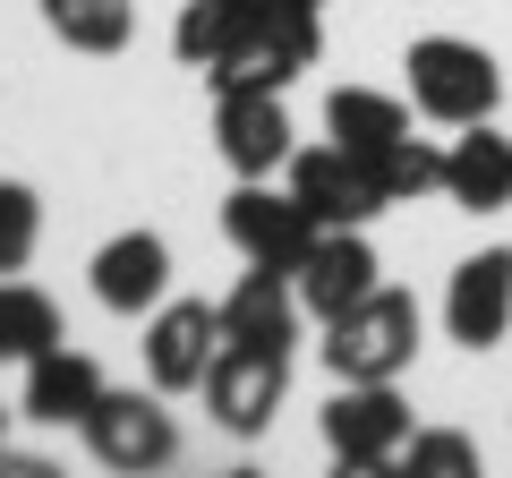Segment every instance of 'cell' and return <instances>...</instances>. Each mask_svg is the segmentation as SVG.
Segmentation results:
<instances>
[{
  "mask_svg": "<svg viewBox=\"0 0 512 478\" xmlns=\"http://www.w3.org/2000/svg\"><path fill=\"white\" fill-rule=\"evenodd\" d=\"M419 333H427L419 299L376 282L359 308H342V316L325 325V368H333V385H402L410 359H419Z\"/></svg>",
  "mask_w": 512,
  "mask_h": 478,
  "instance_id": "cell-1",
  "label": "cell"
},
{
  "mask_svg": "<svg viewBox=\"0 0 512 478\" xmlns=\"http://www.w3.org/2000/svg\"><path fill=\"white\" fill-rule=\"evenodd\" d=\"M402 69H410V111H427L436 129L495 120V103H504V69H495V52L470 43V35H419Z\"/></svg>",
  "mask_w": 512,
  "mask_h": 478,
  "instance_id": "cell-2",
  "label": "cell"
},
{
  "mask_svg": "<svg viewBox=\"0 0 512 478\" xmlns=\"http://www.w3.org/2000/svg\"><path fill=\"white\" fill-rule=\"evenodd\" d=\"M316 60H325V26H316V9H282V0H256L248 26H239L231 43H222V60L205 77H214V94L231 86H291V77H308Z\"/></svg>",
  "mask_w": 512,
  "mask_h": 478,
  "instance_id": "cell-3",
  "label": "cell"
},
{
  "mask_svg": "<svg viewBox=\"0 0 512 478\" xmlns=\"http://www.w3.org/2000/svg\"><path fill=\"white\" fill-rule=\"evenodd\" d=\"M291 402V350H265V342H222V359L205 368V410H214L222 436H265L274 410Z\"/></svg>",
  "mask_w": 512,
  "mask_h": 478,
  "instance_id": "cell-4",
  "label": "cell"
},
{
  "mask_svg": "<svg viewBox=\"0 0 512 478\" xmlns=\"http://www.w3.org/2000/svg\"><path fill=\"white\" fill-rule=\"evenodd\" d=\"M316 436H325V453L342 470H393L410 444V402L393 385H342L325 402V419H316Z\"/></svg>",
  "mask_w": 512,
  "mask_h": 478,
  "instance_id": "cell-5",
  "label": "cell"
},
{
  "mask_svg": "<svg viewBox=\"0 0 512 478\" xmlns=\"http://www.w3.org/2000/svg\"><path fill=\"white\" fill-rule=\"evenodd\" d=\"M86 444L103 470H128V478H146V470H171L180 461V427H171L163 393H111L86 410Z\"/></svg>",
  "mask_w": 512,
  "mask_h": 478,
  "instance_id": "cell-6",
  "label": "cell"
},
{
  "mask_svg": "<svg viewBox=\"0 0 512 478\" xmlns=\"http://www.w3.org/2000/svg\"><path fill=\"white\" fill-rule=\"evenodd\" d=\"M222 231H231V248L248 265H282V274H299V257L316 248L308 205H299L291 188H274V180H239L231 197H222Z\"/></svg>",
  "mask_w": 512,
  "mask_h": 478,
  "instance_id": "cell-7",
  "label": "cell"
},
{
  "mask_svg": "<svg viewBox=\"0 0 512 478\" xmlns=\"http://www.w3.org/2000/svg\"><path fill=\"white\" fill-rule=\"evenodd\" d=\"M214 146L222 163L239 171V180H274V171H291V111H282L274 86H231L214 94Z\"/></svg>",
  "mask_w": 512,
  "mask_h": 478,
  "instance_id": "cell-8",
  "label": "cell"
},
{
  "mask_svg": "<svg viewBox=\"0 0 512 478\" xmlns=\"http://www.w3.org/2000/svg\"><path fill=\"white\" fill-rule=\"evenodd\" d=\"M222 308L205 299H171L146 316V385L154 393H205V368L222 359Z\"/></svg>",
  "mask_w": 512,
  "mask_h": 478,
  "instance_id": "cell-9",
  "label": "cell"
},
{
  "mask_svg": "<svg viewBox=\"0 0 512 478\" xmlns=\"http://www.w3.org/2000/svg\"><path fill=\"white\" fill-rule=\"evenodd\" d=\"M282 188L308 205L316 231H367V222L384 214V197H376V180H367V163H359V154H342V146L291 154V180H282Z\"/></svg>",
  "mask_w": 512,
  "mask_h": 478,
  "instance_id": "cell-10",
  "label": "cell"
},
{
  "mask_svg": "<svg viewBox=\"0 0 512 478\" xmlns=\"http://www.w3.org/2000/svg\"><path fill=\"white\" fill-rule=\"evenodd\" d=\"M444 333L461 350H504L512 333V248H478L444 282Z\"/></svg>",
  "mask_w": 512,
  "mask_h": 478,
  "instance_id": "cell-11",
  "label": "cell"
},
{
  "mask_svg": "<svg viewBox=\"0 0 512 478\" xmlns=\"http://www.w3.org/2000/svg\"><path fill=\"white\" fill-rule=\"evenodd\" d=\"M376 248H367V231H316V248L299 257V308L316 316V325H333L342 308H359L367 291H376Z\"/></svg>",
  "mask_w": 512,
  "mask_h": 478,
  "instance_id": "cell-12",
  "label": "cell"
},
{
  "mask_svg": "<svg viewBox=\"0 0 512 478\" xmlns=\"http://www.w3.org/2000/svg\"><path fill=\"white\" fill-rule=\"evenodd\" d=\"M86 274H94V299L111 316H154L171 291V248H163V231H120L94 248Z\"/></svg>",
  "mask_w": 512,
  "mask_h": 478,
  "instance_id": "cell-13",
  "label": "cell"
},
{
  "mask_svg": "<svg viewBox=\"0 0 512 478\" xmlns=\"http://www.w3.org/2000/svg\"><path fill=\"white\" fill-rule=\"evenodd\" d=\"M444 197H453L461 214H504L512 205V137L495 129V120L453 129V146H444Z\"/></svg>",
  "mask_w": 512,
  "mask_h": 478,
  "instance_id": "cell-14",
  "label": "cell"
},
{
  "mask_svg": "<svg viewBox=\"0 0 512 478\" xmlns=\"http://www.w3.org/2000/svg\"><path fill=\"white\" fill-rule=\"evenodd\" d=\"M299 282L282 274V265H248L239 274V291L222 299V333L231 342H265V350H291L299 342Z\"/></svg>",
  "mask_w": 512,
  "mask_h": 478,
  "instance_id": "cell-15",
  "label": "cell"
},
{
  "mask_svg": "<svg viewBox=\"0 0 512 478\" xmlns=\"http://www.w3.org/2000/svg\"><path fill=\"white\" fill-rule=\"evenodd\" d=\"M103 402V368H94L86 350H69V342H52L43 359H26V419L35 427H86V410Z\"/></svg>",
  "mask_w": 512,
  "mask_h": 478,
  "instance_id": "cell-16",
  "label": "cell"
},
{
  "mask_svg": "<svg viewBox=\"0 0 512 478\" xmlns=\"http://www.w3.org/2000/svg\"><path fill=\"white\" fill-rule=\"evenodd\" d=\"M325 129H333V146L342 154H384V146H402L410 137V111L393 103V94H376V86H333L325 94Z\"/></svg>",
  "mask_w": 512,
  "mask_h": 478,
  "instance_id": "cell-17",
  "label": "cell"
},
{
  "mask_svg": "<svg viewBox=\"0 0 512 478\" xmlns=\"http://www.w3.org/2000/svg\"><path fill=\"white\" fill-rule=\"evenodd\" d=\"M43 26H52L69 52H120L137 35V0H43Z\"/></svg>",
  "mask_w": 512,
  "mask_h": 478,
  "instance_id": "cell-18",
  "label": "cell"
},
{
  "mask_svg": "<svg viewBox=\"0 0 512 478\" xmlns=\"http://www.w3.org/2000/svg\"><path fill=\"white\" fill-rule=\"evenodd\" d=\"M367 180H376V197H384V205L444 197V146H427V137H402V146L367 154Z\"/></svg>",
  "mask_w": 512,
  "mask_h": 478,
  "instance_id": "cell-19",
  "label": "cell"
},
{
  "mask_svg": "<svg viewBox=\"0 0 512 478\" xmlns=\"http://www.w3.org/2000/svg\"><path fill=\"white\" fill-rule=\"evenodd\" d=\"M248 9H256V0H188L180 26H171V52H180V69H197V77H205V69L222 60V43L248 26Z\"/></svg>",
  "mask_w": 512,
  "mask_h": 478,
  "instance_id": "cell-20",
  "label": "cell"
},
{
  "mask_svg": "<svg viewBox=\"0 0 512 478\" xmlns=\"http://www.w3.org/2000/svg\"><path fill=\"white\" fill-rule=\"evenodd\" d=\"M60 342V308L35 282H0V359H43Z\"/></svg>",
  "mask_w": 512,
  "mask_h": 478,
  "instance_id": "cell-21",
  "label": "cell"
},
{
  "mask_svg": "<svg viewBox=\"0 0 512 478\" xmlns=\"http://www.w3.org/2000/svg\"><path fill=\"white\" fill-rule=\"evenodd\" d=\"M35 239H43V197L26 180H0V274H26Z\"/></svg>",
  "mask_w": 512,
  "mask_h": 478,
  "instance_id": "cell-22",
  "label": "cell"
},
{
  "mask_svg": "<svg viewBox=\"0 0 512 478\" xmlns=\"http://www.w3.org/2000/svg\"><path fill=\"white\" fill-rule=\"evenodd\" d=\"M402 461H410V478H478V444L453 436V427H410Z\"/></svg>",
  "mask_w": 512,
  "mask_h": 478,
  "instance_id": "cell-23",
  "label": "cell"
},
{
  "mask_svg": "<svg viewBox=\"0 0 512 478\" xmlns=\"http://www.w3.org/2000/svg\"><path fill=\"white\" fill-rule=\"evenodd\" d=\"M282 9H325V0H282Z\"/></svg>",
  "mask_w": 512,
  "mask_h": 478,
  "instance_id": "cell-24",
  "label": "cell"
},
{
  "mask_svg": "<svg viewBox=\"0 0 512 478\" xmlns=\"http://www.w3.org/2000/svg\"><path fill=\"white\" fill-rule=\"evenodd\" d=\"M0 453H9V410H0Z\"/></svg>",
  "mask_w": 512,
  "mask_h": 478,
  "instance_id": "cell-25",
  "label": "cell"
}]
</instances>
